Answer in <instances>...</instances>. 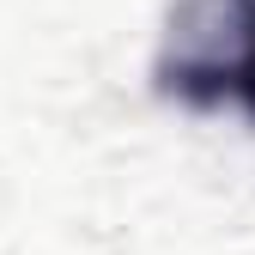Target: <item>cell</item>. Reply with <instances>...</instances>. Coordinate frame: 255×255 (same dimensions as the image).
Listing matches in <instances>:
<instances>
[{
  "instance_id": "obj_1",
  "label": "cell",
  "mask_w": 255,
  "mask_h": 255,
  "mask_svg": "<svg viewBox=\"0 0 255 255\" xmlns=\"http://www.w3.org/2000/svg\"><path fill=\"white\" fill-rule=\"evenodd\" d=\"M237 91L249 98V110H255V12H249V24H243V61H237Z\"/></svg>"
}]
</instances>
